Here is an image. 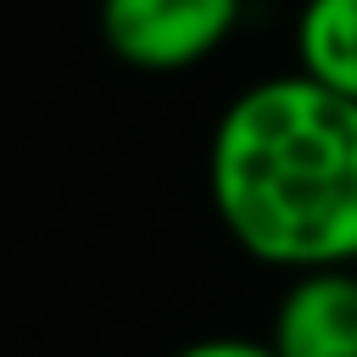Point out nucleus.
Instances as JSON below:
<instances>
[{"instance_id":"1","label":"nucleus","mask_w":357,"mask_h":357,"mask_svg":"<svg viewBox=\"0 0 357 357\" xmlns=\"http://www.w3.org/2000/svg\"><path fill=\"white\" fill-rule=\"evenodd\" d=\"M206 195L262 268H357V100L301 73L245 84L212 123Z\"/></svg>"},{"instance_id":"2","label":"nucleus","mask_w":357,"mask_h":357,"mask_svg":"<svg viewBox=\"0 0 357 357\" xmlns=\"http://www.w3.org/2000/svg\"><path fill=\"white\" fill-rule=\"evenodd\" d=\"M245 0H100L106 50L134 73H184L229 45Z\"/></svg>"},{"instance_id":"3","label":"nucleus","mask_w":357,"mask_h":357,"mask_svg":"<svg viewBox=\"0 0 357 357\" xmlns=\"http://www.w3.org/2000/svg\"><path fill=\"white\" fill-rule=\"evenodd\" d=\"M273 357H357V268L290 273L268 318Z\"/></svg>"},{"instance_id":"4","label":"nucleus","mask_w":357,"mask_h":357,"mask_svg":"<svg viewBox=\"0 0 357 357\" xmlns=\"http://www.w3.org/2000/svg\"><path fill=\"white\" fill-rule=\"evenodd\" d=\"M290 45L301 78L340 100H357V0H301Z\"/></svg>"},{"instance_id":"5","label":"nucleus","mask_w":357,"mask_h":357,"mask_svg":"<svg viewBox=\"0 0 357 357\" xmlns=\"http://www.w3.org/2000/svg\"><path fill=\"white\" fill-rule=\"evenodd\" d=\"M173 357H273L268 340H245V335H201L190 346H178Z\"/></svg>"}]
</instances>
